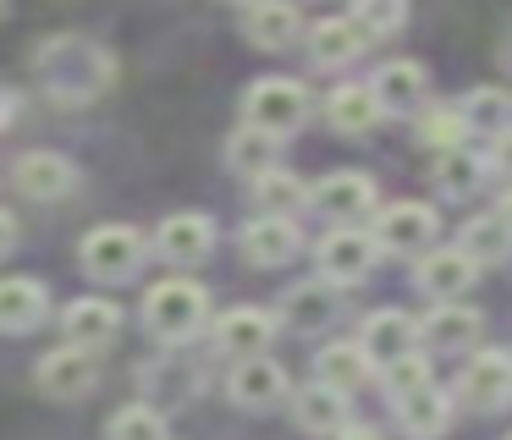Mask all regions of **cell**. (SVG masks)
Masks as SVG:
<instances>
[{
  "mask_svg": "<svg viewBox=\"0 0 512 440\" xmlns=\"http://www.w3.org/2000/svg\"><path fill=\"white\" fill-rule=\"evenodd\" d=\"M204 319H210V292H204L199 281L177 275V281L149 286V297H144V325H149V336H160V341H188V336H199V330H204Z\"/></svg>",
  "mask_w": 512,
  "mask_h": 440,
  "instance_id": "6da1fadb",
  "label": "cell"
},
{
  "mask_svg": "<svg viewBox=\"0 0 512 440\" xmlns=\"http://www.w3.org/2000/svg\"><path fill=\"white\" fill-rule=\"evenodd\" d=\"M243 121L259 132H276V138H292L309 121V88L298 77H259L243 94Z\"/></svg>",
  "mask_w": 512,
  "mask_h": 440,
  "instance_id": "7a4b0ae2",
  "label": "cell"
},
{
  "mask_svg": "<svg viewBox=\"0 0 512 440\" xmlns=\"http://www.w3.org/2000/svg\"><path fill=\"white\" fill-rule=\"evenodd\" d=\"M78 259H83V270H89L94 281H105V286L133 281L138 264H144V237H138L133 226H100V231L83 237Z\"/></svg>",
  "mask_w": 512,
  "mask_h": 440,
  "instance_id": "3957f363",
  "label": "cell"
},
{
  "mask_svg": "<svg viewBox=\"0 0 512 440\" xmlns=\"http://www.w3.org/2000/svg\"><path fill=\"white\" fill-rule=\"evenodd\" d=\"M375 259H380L375 237H364V231H353V226H336L331 237H325L320 248H314L320 281H331V286H353V281H364V275L375 270Z\"/></svg>",
  "mask_w": 512,
  "mask_h": 440,
  "instance_id": "277c9868",
  "label": "cell"
},
{
  "mask_svg": "<svg viewBox=\"0 0 512 440\" xmlns=\"http://www.w3.org/2000/svg\"><path fill=\"white\" fill-rule=\"evenodd\" d=\"M61 336H67V347L105 352L122 336V308H116L111 297H72V303L61 308Z\"/></svg>",
  "mask_w": 512,
  "mask_h": 440,
  "instance_id": "5b68a950",
  "label": "cell"
},
{
  "mask_svg": "<svg viewBox=\"0 0 512 440\" xmlns=\"http://www.w3.org/2000/svg\"><path fill=\"white\" fill-rule=\"evenodd\" d=\"M226 396H232L237 407H248V413H265V407L287 402V369H281L276 358H237L232 374H226Z\"/></svg>",
  "mask_w": 512,
  "mask_h": 440,
  "instance_id": "8992f818",
  "label": "cell"
},
{
  "mask_svg": "<svg viewBox=\"0 0 512 440\" xmlns=\"http://www.w3.org/2000/svg\"><path fill=\"white\" fill-rule=\"evenodd\" d=\"M435 226H441V220H435L430 204H386L375 215V231H369V237H375L380 253H424L435 242Z\"/></svg>",
  "mask_w": 512,
  "mask_h": 440,
  "instance_id": "52a82bcc",
  "label": "cell"
},
{
  "mask_svg": "<svg viewBox=\"0 0 512 440\" xmlns=\"http://www.w3.org/2000/svg\"><path fill=\"white\" fill-rule=\"evenodd\" d=\"M94 380H100V363H94V352H83V347L45 352L39 369H34V385L45 396H56V402H78V396H89Z\"/></svg>",
  "mask_w": 512,
  "mask_h": 440,
  "instance_id": "ba28073f",
  "label": "cell"
},
{
  "mask_svg": "<svg viewBox=\"0 0 512 440\" xmlns=\"http://www.w3.org/2000/svg\"><path fill=\"white\" fill-rule=\"evenodd\" d=\"M12 182H17V193L34 198V204H56V198H67L72 187H78V171H72V160H61L56 149H34L12 165Z\"/></svg>",
  "mask_w": 512,
  "mask_h": 440,
  "instance_id": "9c48e42d",
  "label": "cell"
},
{
  "mask_svg": "<svg viewBox=\"0 0 512 440\" xmlns=\"http://www.w3.org/2000/svg\"><path fill=\"white\" fill-rule=\"evenodd\" d=\"M474 413H496V407L512 402V352H479L463 369V385H457Z\"/></svg>",
  "mask_w": 512,
  "mask_h": 440,
  "instance_id": "30bf717a",
  "label": "cell"
},
{
  "mask_svg": "<svg viewBox=\"0 0 512 440\" xmlns=\"http://www.w3.org/2000/svg\"><path fill=\"white\" fill-rule=\"evenodd\" d=\"M155 248H160V259H171V264H204L215 253V220L199 215V209L166 215L155 231Z\"/></svg>",
  "mask_w": 512,
  "mask_h": 440,
  "instance_id": "8fae6325",
  "label": "cell"
},
{
  "mask_svg": "<svg viewBox=\"0 0 512 440\" xmlns=\"http://www.w3.org/2000/svg\"><path fill=\"white\" fill-rule=\"evenodd\" d=\"M479 264L468 259L463 248H435L424 253L419 264H413V281H419L424 297H435V303H452V297H463L468 286H474Z\"/></svg>",
  "mask_w": 512,
  "mask_h": 440,
  "instance_id": "7c38bea8",
  "label": "cell"
},
{
  "mask_svg": "<svg viewBox=\"0 0 512 440\" xmlns=\"http://www.w3.org/2000/svg\"><path fill=\"white\" fill-rule=\"evenodd\" d=\"M309 204L320 209L325 220H364L369 209H375V182H369L364 171H336L325 176L320 187H309Z\"/></svg>",
  "mask_w": 512,
  "mask_h": 440,
  "instance_id": "4fadbf2b",
  "label": "cell"
},
{
  "mask_svg": "<svg viewBox=\"0 0 512 440\" xmlns=\"http://www.w3.org/2000/svg\"><path fill=\"white\" fill-rule=\"evenodd\" d=\"M270 336H276V319L254 303H237L215 319V347H221L226 358H259V352L270 347Z\"/></svg>",
  "mask_w": 512,
  "mask_h": 440,
  "instance_id": "5bb4252c",
  "label": "cell"
},
{
  "mask_svg": "<svg viewBox=\"0 0 512 440\" xmlns=\"http://www.w3.org/2000/svg\"><path fill=\"white\" fill-rule=\"evenodd\" d=\"M391 418L408 440H435L446 424H452V396L435 391V385H419L408 396H391Z\"/></svg>",
  "mask_w": 512,
  "mask_h": 440,
  "instance_id": "9a60e30c",
  "label": "cell"
},
{
  "mask_svg": "<svg viewBox=\"0 0 512 440\" xmlns=\"http://www.w3.org/2000/svg\"><path fill=\"white\" fill-rule=\"evenodd\" d=\"M413 330H419V341H424V347H435V352H468L479 336H485V319H479V308H463L452 297V303L430 308V319L413 325Z\"/></svg>",
  "mask_w": 512,
  "mask_h": 440,
  "instance_id": "2e32d148",
  "label": "cell"
},
{
  "mask_svg": "<svg viewBox=\"0 0 512 440\" xmlns=\"http://www.w3.org/2000/svg\"><path fill=\"white\" fill-rule=\"evenodd\" d=\"M424 66L419 61H386L375 77H369V94H375L380 116H408V110L424 105Z\"/></svg>",
  "mask_w": 512,
  "mask_h": 440,
  "instance_id": "e0dca14e",
  "label": "cell"
},
{
  "mask_svg": "<svg viewBox=\"0 0 512 440\" xmlns=\"http://www.w3.org/2000/svg\"><path fill=\"white\" fill-rule=\"evenodd\" d=\"M50 319V292L34 275H6L0 281V330L6 336H23V330L45 325Z\"/></svg>",
  "mask_w": 512,
  "mask_h": 440,
  "instance_id": "ac0fdd59",
  "label": "cell"
},
{
  "mask_svg": "<svg viewBox=\"0 0 512 440\" xmlns=\"http://www.w3.org/2000/svg\"><path fill=\"white\" fill-rule=\"evenodd\" d=\"M298 248H303L298 220H287V215H259V220H248V231H243V253H248V264H259V270L287 264Z\"/></svg>",
  "mask_w": 512,
  "mask_h": 440,
  "instance_id": "d6986e66",
  "label": "cell"
},
{
  "mask_svg": "<svg viewBox=\"0 0 512 440\" xmlns=\"http://www.w3.org/2000/svg\"><path fill=\"white\" fill-rule=\"evenodd\" d=\"M413 341H419V330H413V319L402 314V308H380V314H369L364 330H358V352H364L369 363L402 358V352H413Z\"/></svg>",
  "mask_w": 512,
  "mask_h": 440,
  "instance_id": "ffe728a7",
  "label": "cell"
},
{
  "mask_svg": "<svg viewBox=\"0 0 512 440\" xmlns=\"http://www.w3.org/2000/svg\"><path fill=\"white\" fill-rule=\"evenodd\" d=\"M336 319V286L331 281H303L281 297V325L298 330V336H314Z\"/></svg>",
  "mask_w": 512,
  "mask_h": 440,
  "instance_id": "44dd1931",
  "label": "cell"
},
{
  "mask_svg": "<svg viewBox=\"0 0 512 440\" xmlns=\"http://www.w3.org/2000/svg\"><path fill=\"white\" fill-rule=\"evenodd\" d=\"M248 44H259V50H292L303 33V17L292 0H259V6H248V22H243Z\"/></svg>",
  "mask_w": 512,
  "mask_h": 440,
  "instance_id": "7402d4cb",
  "label": "cell"
},
{
  "mask_svg": "<svg viewBox=\"0 0 512 440\" xmlns=\"http://www.w3.org/2000/svg\"><path fill=\"white\" fill-rule=\"evenodd\" d=\"M292 418H298L303 435H342L347 429V391H331V385L314 380L309 391L292 396Z\"/></svg>",
  "mask_w": 512,
  "mask_h": 440,
  "instance_id": "603a6c76",
  "label": "cell"
},
{
  "mask_svg": "<svg viewBox=\"0 0 512 440\" xmlns=\"http://www.w3.org/2000/svg\"><path fill=\"white\" fill-rule=\"evenodd\" d=\"M276 154H281L276 132H259V127H248V121L226 138V165H232V176H248V182L276 171Z\"/></svg>",
  "mask_w": 512,
  "mask_h": 440,
  "instance_id": "cb8c5ba5",
  "label": "cell"
},
{
  "mask_svg": "<svg viewBox=\"0 0 512 440\" xmlns=\"http://www.w3.org/2000/svg\"><path fill=\"white\" fill-rule=\"evenodd\" d=\"M325 116H331L336 132L364 138V132L380 121V105H375V94H369V83H347V88H336V94L325 99Z\"/></svg>",
  "mask_w": 512,
  "mask_h": 440,
  "instance_id": "d4e9b609",
  "label": "cell"
},
{
  "mask_svg": "<svg viewBox=\"0 0 512 440\" xmlns=\"http://www.w3.org/2000/svg\"><path fill=\"white\" fill-rule=\"evenodd\" d=\"M358 50H364V39H358V28L347 17H320L309 28V61L314 66H347Z\"/></svg>",
  "mask_w": 512,
  "mask_h": 440,
  "instance_id": "484cf974",
  "label": "cell"
},
{
  "mask_svg": "<svg viewBox=\"0 0 512 440\" xmlns=\"http://www.w3.org/2000/svg\"><path fill=\"white\" fill-rule=\"evenodd\" d=\"M485 154H468L463 143H452V149H441V160H435V187H441L446 198H468L485 187Z\"/></svg>",
  "mask_w": 512,
  "mask_h": 440,
  "instance_id": "4316f807",
  "label": "cell"
},
{
  "mask_svg": "<svg viewBox=\"0 0 512 440\" xmlns=\"http://www.w3.org/2000/svg\"><path fill=\"white\" fill-rule=\"evenodd\" d=\"M369 374V358L358 352V341H331V347L314 358V380L331 385V391H358Z\"/></svg>",
  "mask_w": 512,
  "mask_h": 440,
  "instance_id": "83f0119b",
  "label": "cell"
},
{
  "mask_svg": "<svg viewBox=\"0 0 512 440\" xmlns=\"http://www.w3.org/2000/svg\"><path fill=\"white\" fill-rule=\"evenodd\" d=\"M254 198H259V209L265 215H298L303 204H309V182H303L298 171H265V176H254Z\"/></svg>",
  "mask_w": 512,
  "mask_h": 440,
  "instance_id": "f1b7e54d",
  "label": "cell"
},
{
  "mask_svg": "<svg viewBox=\"0 0 512 440\" xmlns=\"http://www.w3.org/2000/svg\"><path fill=\"white\" fill-rule=\"evenodd\" d=\"M457 116H463V132H490L496 138L501 127H512V94L507 88H474L457 105Z\"/></svg>",
  "mask_w": 512,
  "mask_h": 440,
  "instance_id": "f546056e",
  "label": "cell"
},
{
  "mask_svg": "<svg viewBox=\"0 0 512 440\" xmlns=\"http://www.w3.org/2000/svg\"><path fill=\"white\" fill-rule=\"evenodd\" d=\"M457 248H463L474 264H496V259H507V253H512V226L501 215H479V220H468V226H463Z\"/></svg>",
  "mask_w": 512,
  "mask_h": 440,
  "instance_id": "4dcf8cb0",
  "label": "cell"
},
{
  "mask_svg": "<svg viewBox=\"0 0 512 440\" xmlns=\"http://www.w3.org/2000/svg\"><path fill=\"white\" fill-rule=\"evenodd\" d=\"M347 22L358 28V39H391L408 22V0H353Z\"/></svg>",
  "mask_w": 512,
  "mask_h": 440,
  "instance_id": "1f68e13d",
  "label": "cell"
},
{
  "mask_svg": "<svg viewBox=\"0 0 512 440\" xmlns=\"http://www.w3.org/2000/svg\"><path fill=\"white\" fill-rule=\"evenodd\" d=\"M105 435H111V440H166V418H160V407L133 402V407H122V413L111 418Z\"/></svg>",
  "mask_w": 512,
  "mask_h": 440,
  "instance_id": "d6a6232c",
  "label": "cell"
},
{
  "mask_svg": "<svg viewBox=\"0 0 512 440\" xmlns=\"http://www.w3.org/2000/svg\"><path fill=\"white\" fill-rule=\"evenodd\" d=\"M380 380H386L391 396H408V391H419V385H430V358H419V352H402V358L380 363Z\"/></svg>",
  "mask_w": 512,
  "mask_h": 440,
  "instance_id": "836d02e7",
  "label": "cell"
},
{
  "mask_svg": "<svg viewBox=\"0 0 512 440\" xmlns=\"http://www.w3.org/2000/svg\"><path fill=\"white\" fill-rule=\"evenodd\" d=\"M419 138H424V143H435V149H452V143H463V116H457L452 105H435V110H424V121H419Z\"/></svg>",
  "mask_w": 512,
  "mask_h": 440,
  "instance_id": "e575fe53",
  "label": "cell"
},
{
  "mask_svg": "<svg viewBox=\"0 0 512 440\" xmlns=\"http://www.w3.org/2000/svg\"><path fill=\"white\" fill-rule=\"evenodd\" d=\"M485 165H496L501 176H512V127H501V132H496V143H490Z\"/></svg>",
  "mask_w": 512,
  "mask_h": 440,
  "instance_id": "d590c367",
  "label": "cell"
},
{
  "mask_svg": "<svg viewBox=\"0 0 512 440\" xmlns=\"http://www.w3.org/2000/svg\"><path fill=\"white\" fill-rule=\"evenodd\" d=\"M12 242H17V220L6 215V209H0V259H6V253H12Z\"/></svg>",
  "mask_w": 512,
  "mask_h": 440,
  "instance_id": "8d00e7d4",
  "label": "cell"
},
{
  "mask_svg": "<svg viewBox=\"0 0 512 440\" xmlns=\"http://www.w3.org/2000/svg\"><path fill=\"white\" fill-rule=\"evenodd\" d=\"M342 440H380V435H375V429H353V424H347Z\"/></svg>",
  "mask_w": 512,
  "mask_h": 440,
  "instance_id": "74e56055",
  "label": "cell"
},
{
  "mask_svg": "<svg viewBox=\"0 0 512 440\" xmlns=\"http://www.w3.org/2000/svg\"><path fill=\"white\" fill-rule=\"evenodd\" d=\"M496 215H501V220H507V226H512V193H501V198H496Z\"/></svg>",
  "mask_w": 512,
  "mask_h": 440,
  "instance_id": "f35d334b",
  "label": "cell"
},
{
  "mask_svg": "<svg viewBox=\"0 0 512 440\" xmlns=\"http://www.w3.org/2000/svg\"><path fill=\"white\" fill-rule=\"evenodd\" d=\"M232 6H259V0H232Z\"/></svg>",
  "mask_w": 512,
  "mask_h": 440,
  "instance_id": "ab89813d",
  "label": "cell"
},
{
  "mask_svg": "<svg viewBox=\"0 0 512 440\" xmlns=\"http://www.w3.org/2000/svg\"><path fill=\"white\" fill-rule=\"evenodd\" d=\"M0 11H6V0H0Z\"/></svg>",
  "mask_w": 512,
  "mask_h": 440,
  "instance_id": "60d3db41",
  "label": "cell"
},
{
  "mask_svg": "<svg viewBox=\"0 0 512 440\" xmlns=\"http://www.w3.org/2000/svg\"><path fill=\"white\" fill-rule=\"evenodd\" d=\"M507 440H512V435H507Z\"/></svg>",
  "mask_w": 512,
  "mask_h": 440,
  "instance_id": "b9f144b4",
  "label": "cell"
}]
</instances>
